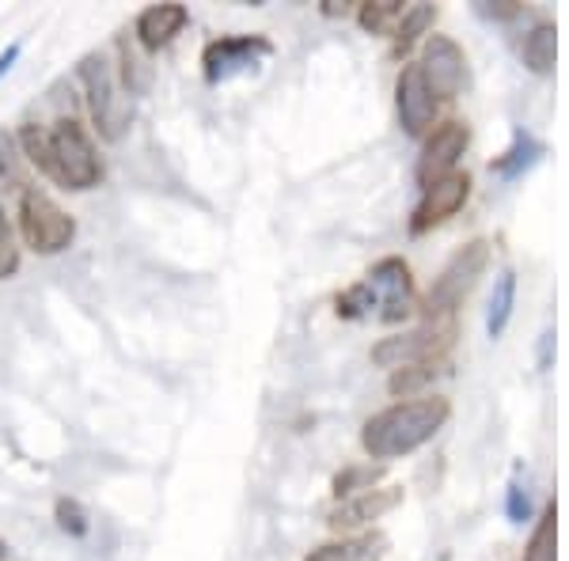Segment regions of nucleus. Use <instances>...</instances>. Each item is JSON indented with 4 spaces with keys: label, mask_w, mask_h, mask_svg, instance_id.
Instances as JSON below:
<instances>
[{
    "label": "nucleus",
    "mask_w": 569,
    "mask_h": 561,
    "mask_svg": "<svg viewBox=\"0 0 569 561\" xmlns=\"http://www.w3.org/2000/svg\"><path fill=\"white\" fill-rule=\"evenodd\" d=\"M53 520H58V528L72 539H84L91 531L88 509L77 501V497H58V504H53Z\"/></svg>",
    "instance_id": "bb28decb"
},
{
    "label": "nucleus",
    "mask_w": 569,
    "mask_h": 561,
    "mask_svg": "<svg viewBox=\"0 0 569 561\" xmlns=\"http://www.w3.org/2000/svg\"><path fill=\"white\" fill-rule=\"evenodd\" d=\"M525 561H558V504L555 501L547 504L536 531H531V539L525 547Z\"/></svg>",
    "instance_id": "412c9836"
},
{
    "label": "nucleus",
    "mask_w": 569,
    "mask_h": 561,
    "mask_svg": "<svg viewBox=\"0 0 569 561\" xmlns=\"http://www.w3.org/2000/svg\"><path fill=\"white\" fill-rule=\"evenodd\" d=\"M448 372H452L448 357H445V361H429V364H410V368H399V372H391L388 388H391V394H402V399H410V394L426 391L429 383L445 380Z\"/></svg>",
    "instance_id": "aec40b11"
},
{
    "label": "nucleus",
    "mask_w": 569,
    "mask_h": 561,
    "mask_svg": "<svg viewBox=\"0 0 569 561\" xmlns=\"http://www.w3.org/2000/svg\"><path fill=\"white\" fill-rule=\"evenodd\" d=\"M4 550H8V547H4V539H0V558H4Z\"/></svg>",
    "instance_id": "72a5a7b5"
},
{
    "label": "nucleus",
    "mask_w": 569,
    "mask_h": 561,
    "mask_svg": "<svg viewBox=\"0 0 569 561\" xmlns=\"http://www.w3.org/2000/svg\"><path fill=\"white\" fill-rule=\"evenodd\" d=\"M80 84H84L88 96V110H91V122L103 141H122L126 130L133 122V99L126 96L122 84L114 80V66L107 61V53H88L77 69Z\"/></svg>",
    "instance_id": "7ed1b4c3"
},
{
    "label": "nucleus",
    "mask_w": 569,
    "mask_h": 561,
    "mask_svg": "<svg viewBox=\"0 0 569 561\" xmlns=\"http://www.w3.org/2000/svg\"><path fill=\"white\" fill-rule=\"evenodd\" d=\"M418 69H421V77H426L429 91L437 96V103H448V99L460 96V88L467 80V58L448 34H429L426 46H421Z\"/></svg>",
    "instance_id": "1a4fd4ad"
},
{
    "label": "nucleus",
    "mask_w": 569,
    "mask_h": 561,
    "mask_svg": "<svg viewBox=\"0 0 569 561\" xmlns=\"http://www.w3.org/2000/svg\"><path fill=\"white\" fill-rule=\"evenodd\" d=\"M437 96L429 91L426 77L418 66H407L399 72V84H395V110H399V126L407 137H426L429 126L437 122Z\"/></svg>",
    "instance_id": "f8f14e48"
},
{
    "label": "nucleus",
    "mask_w": 569,
    "mask_h": 561,
    "mask_svg": "<svg viewBox=\"0 0 569 561\" xmlns=\"http://www.w3.org/2000/svg\"><path fill=\"white\" fill-rule=\"evenodd\" d=\"M266 58H273V42L262 34H224L201 50V72H206V84L217 88L259 69Z\"/></svg>",
    "instance_id": "0eeeda50"
},
{
    "label": "nucleus",
    "mask_w": 569,
    "mask_h": 561,
    "mask_svg": "<svg viewBox=\"0 0 569 561\" xmlns=\"http://www.w3.org/2000/svg\"><path fill=\"white\" fill-rule=\"evenodd\" d=\"M399 504H402V485H376V490H365L357 497L338 501L335 509L327 512V523L335 531H357V528H365V523L388 517Z\"/></svg>",
    "instance_id": "ddd939ff"
},
{
    "label": "nucleus",
    "mask_w": 569,
    "mask_h": 561,
    "mask_svg": "<svg viewBox=\"0 0 569 561\" xmlns=\"http://www.w3.org/2000/svg\"><path fill=\"white\" fill-rule=\"evenodd\" d=\"M467 198H471V174L467 171H452V174H445V179L429 182V187L421 190L415 217H410V236L433 232L437 224H445L448 217L460 213L467 206Z\"/></svg>",
    "instance_id": "9d476101"
},
{
    "label": "nucleus",
    "mask_w": 569,
    "mask_h": 561,
    "mask_svg": "<svg viewBox=\"0 0 569 561\" xmlns=\"http://www.w3.org/2000/svg\"><path fill=\"white\" fill-rule=\"evenodd\" d=\"M520 0H479L475 4V12L486 16V20H512V16H520Z\"/></svg>",
    "instance_id": "c756f323"
},
{
    "label": "nucleus",
    "mask_w": 569,
    "mask_h": 561,
    "mask_svg": "<svg viewBox=\"0 0 569 561\" xmlns=\"http://www.w3.org/2000/svg\"><path fill=\"white\" fill-rule=\"evenodd\" d=\"M20 236L34 254H61L77 239V220L46 190L31 187L20 194Z\"/></svg>",
    "instance_id": "39448f33"
},
{
    "label": "nucleus",
    "mask_w": 569,
    "mask_h": 561,
    "mask_svg": "<svg viewBox=\"0 0 569 561\" xmlns=\"http://www.w3.org/2000/svg\"><path fill=\"white\" fill-rule=\"evenodd\" d=\"M20 270V247H16V236L12 228H0V281L12 278V273Z\"/></svg>",
    "instance_id": "c85d7f7f"
},
{
    "label": "nucleus",
    "mask_w": 569,
    "mask_h": 561,
    "mask_svg": "<svg viewBox=\"0 0 569 561\" xmlns=\"http://www.w3.org/2000/svg\"><path fill=\"white\" fill-rule=\"evenodd\" d=\"M547 156V144L543 141H536L531 133L520 130L517 137H512V144H509V152H501L498 160L490 163V171H498L501 179H517V174H525L536 168L539 160Z\"/></svg>",
    "instance_id": "f3484780"
},
{
    "label": "nucleus",
    "mask_w": 569,
    "mask_h": 561,
    "mask_svg": "<svg viewBox=\"0 0 569 561\" xmlns=\"http://www.w3.org/2000/svg\"><path fill=\"white\" fill-rule=\"evenodd\" d=\"M555 58H558V27L555 23H536L525 34V66L539 77L555 72Z\"/></svg>",
    "instance_id": "a211bd4d"
},
{
    "label": "nucleus",
    "mask_w": 569,
    "mask_h": 561,
    "mask_svg": "<svg viewBox=\"0 0 569 561\" xmlns=\"http://www.w3.org/2000/svg\"><path fill=\"white\" fill-rule=\"evenodd\" d=\"M0 182H4L8 190H16V194L31 190V179H27V160H23L20 144H16V137L8 130H0Z\"/></svg>",
    "instance_id": "5701e85b"
},
{
    "label": "nucleus",
    "mask_w": 569,
    "mask_h": 561,
    "mask_svg": "<svg viewBox=\"0 0 569 561\" xmlns=\"http://www.w3.org/2000/svg\"><path fill=\"white\" fill-rule=\"evenodd\" d=\"M512 303H517V273L501 270L498 284H493V297H490V311H486V334L501 338L505 327L512 319Z\"/></svg>",
    "instance_id": "6ab92c4d"
},
{
    "label": "nucleus",
    "mask_w": 569,
    "mask_h": 561,
    "mask_svg": "<svg viewBox=\"0 0 569 561\" xmlns=\"http://www.w3.org/2000/svg\"><path fill=\"white\" fill-rule=\"evenodd\" d=\"M433 23H437V8L433 4L407 8V12H402V20H399V27H395V34H391V39H395V53H407L410 46H415Z\"/></svg>",
    "instance_id": "393cba45"
},
{
    "label": "nucleus",
    "mask_w": 569,
    "mask_h": 561,
    "mask_svg": "<svg viewBox=\"0 0 569 561\" xmlns=\"http://www.w3.org/2000/svg\"><path fill=\"white\" fill-rule=\"evenodd\" d=\"M505 512H509L512 523H525L531 517V493H528V478L517 467V478L509 482V493H505Z\"/></svg>",
    "instance_id": "cd10ccee"
},
{
    "label": "nucleus",
    "mask_w": 569,
    "mask_h": 561,
    "mask_svg": "<svg viewBox=\"0 0 569 561\" xmlns=\"http://www.w3.org/2000/svg\"><path fill=\"white\" fill-rule=\"evenodd\" d=\"M490 266V243L486 239H471L467 247L448 259V266L440 270V278L433 281L426 297V319H452L456 308L467 300V292L479 284V278Z\"/></svg>",
    "instance_id": "20e7f679"
},
{
    "label": "nucleus",
    "mask_w": 569,
    "mask_h": 561,
    "mask_svg": "<svg viewBox=\"0 0 569 561\" xmlns=\"http://www.w3.org/2000/svg\"><path fill=\"white\" fill-rule=\"evenodd\" d=\"M467 144H471V130H467V122H440L433 133L426 137V144H421V156H418V182L421 190L429 187V182L445 179V174L456 171V163H460V156L467 152Z\"/></svg>",
    "instance_id": "9b49d317"
},
{
    "label": "nucleus",
    "mask_w": 569,
    "mask_h": 561,
    "mask_svg": "<svg viewBox=\"0 0 569 561\" xmlns=\"http://www.w3.org/2000/svg\"><path fill=\"white\" fill-rule=\"evenodd\" d=\"M335 311H338V319H372V315H376V303H372L369 284L357 281V284H350L346 292H338Z\"/></svg>",
    "instance_id": "a878e982"
},
{
    "label": "nucleus",
    "mask_w": 569,
    "mask_h": 561,
    "mask_svg": "<svg viewBox=\"0 0 569 561\" xmlns=\"http://www.w3.org/2000/svg\"><path fill=\"white\" fill-rule=\"evenodd\" d=\"M16 144H20L23 160L31 168H39L46 179L58 182L61 190L84 194V190L103 182V160L96 152V141L77 118L61 114L50 126L27 122L20 137H16Z\"/></svg>",
    "instance_id": "f257e3e1"
},
{
    "label": "nucleus",
    "mask_w": 569,
    "mask_h": 561,
    "mask_svg": "<svg viewBox=\"0 0 569 561\" xmlns=\"http://www.w3.org/2000/svg\"><path fill=\"white\" fill-rule=\"evenodd\" d=\"M8 224V220H4V206H0V228H4Z\"/></svg>",
    "instance_id": "473e14b6"
},
{
    "label": "nucleus",
    "mask_w": 569,
    "mask_h": 561,
    "mask_svg": "<svg viewBox=\"0 0 569 561\" xmlns=\"http://www.w3.org/2000/svg\"><path fill=\"white\" fill-rule=\"evenodd\" d=\"M388 558V535L383 531H361L350 539H335L316 547L305 561H383Z\"/></svg>",
    "instance_id": "2eb2a0df"
},
{
    "label": "nucleus",
    "mask_w": 569,
    "mask_h": 561,
    "mask_svg": "<svg viewBox=\"0 0 569 561\" xmlns=\"http://www.w3.org/2000/svg\"><path fill=\"white\" fill-rule=\"evenodd\" d=\"M402 12H407L402 0H365V4L357 8V23L369 34H395Z\"/></svg>",
    "instance_id": "4be33fe9"
},
{
    "label": "nucleus",
    "mask_w": 569,
    "mask_h": 561,
    "mask_svg": "<svg viewBox=\"0 0 569 561\" xmlns=\"http://www.w3.org/2000/svg\"><path fill=\"white\" fill-rule=\"evenodd\" d=\"M114 50H118V69H122V91L130 99L144 96L152 84V66H149V58H144V50L130 39V31L118 34Z\"/></svg>",
    "instance_id": "dca6fc26"
},
{
    "label": "nucleus",
    "mask_w": 569,
    "mask_h": 561,
    "mask_svg": "<svg viewBox=\"0 0 569 561\" xmlns=\"http://www.w3.org/2000/svg\"><path fill=\"white\" fill-rule=\"evenodd\" d=\"M20 53H23V42H12V46H4V50H0V80H4L8 72L16 69V61H20Z\"/></svg>",
    "instance_id": "7c9ffc66"
},
{
    "label": "nucleus",
    "mask_w": 569,
    "mask_h": 561,
    "mask_svg": "<svg viewBox=\"0 0 569 561\" xmlns=\"http://www.w3.org/2000/svg\"><path fill=\"white\" fill-rule=\"evenodd\" d=\"M456 338V319H426L421 327L407 330V334L383 338L372 345V361L380 368H410V364H429V361H445V353L452 349Z\"/></svg>",
    "instance_id": "423d86ee"
},
{
    "label": "nucleus",
    "mask_w": 569,
    "mask_h": 561,
    "mask_svg": "<svg viewBox=\"0 0 569 561\" xmlns=\"http://www.w3.org/2000/svg\"><path fill=\"white\" fill-rule=\"evenodd\" d=\"M452 418V402L429 394V399H410V402H395V407L372 413L361 429V448L372 459H402L418 448H426L440 429Z\"/></svg>",
    "instance_id": "f03ea898"
},
{
    "label": "nucleus",
    "mask_w": 569,
    "mask_h": 561,
    "mask_svg": "<svg viewBox=\"0 0 569 561\" xmlns=\"http://www.w3.org/2000/svg\"><path fill=\"white\" fill-rule=\"evenodd\" d=\"M376 303V319L380 323H402V319L415 311V278H410V266L402 259H380L365 278Z\"/></svg>",
    "instance_id": "6e6552de"
},
{
    "label": "nucleus",
    "mask_w": 569,
    "mask_h": 561,
    "mask_svg": "<svg viewBox=\"0 0 569 561\" xmlns=\"http://www.w3.org/2000/svg\"><path fill=\"white\" fill-rule=\"evenodd\" d=\"M187 23H190L187 4H149L133 23V42L141 46L144 53H156L176 42V34H182Z\"/></svg>",
    "instance_id": "4468645a"
},
{
    "label": "nucleus",
    "mask_w": 569,
    "mask_h": 561,
    "mask_svg": "<svg viewBox=\"0 0 569 561\" xmlns=\"http://www.w3.org/2000/svg\"><path fill=\"white\" fill-rule=\"evenodd\" d=\"M550 361H555V330H547L539 342V368H550Z\"/></svg>",
    "instance_id": "2f4dec72"
},
{
    "label": "nucleus",
    "mask_w": 569,
    "mask_h": 561,
    "mask_svg": "<svg viewBox=\"0 0 569 561\" xmlns=\"http://www.w3.org/2000/svg\"><path fill=\"white\" fill-rule=\"evenodd\" d=\"M383 478V467L376 463H353V467H342V471L335 474V482H330V490H335L338 501H346V497H357L365 490H376Z\"/></svg>",
    "instance_id": "b1692460"
}]
</instances>
